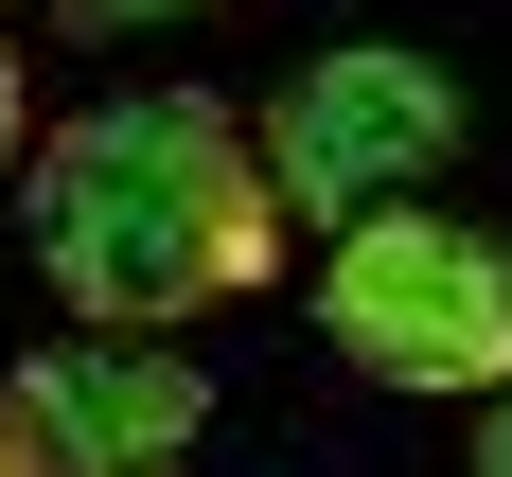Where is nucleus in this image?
Instances as JSON below:
<instances>
[{
  "label": "nucleus",
  "mask_w": 512,
  "mask_h": 477,
  "mask_svg": "<svg viewBox=\"0 0 512 477\" xmlns=\"http://www.w3.org/2000/svg\"><path fill=\"white\" fill-rule=\"evenodd\" d=\"M265 159H283V212H318V230H354V212H407L442 159H460V71L442 53H318L301 89H283V124H265Z\"/></svg>",
  "instance_id": "nucleus-3"
},
{
  "label": "nucleus",
  "mask_w": 512,
  "mask_h": 477,
  "mask_svg": "<svg viewBox=\"0 0 512 477\" xmlns=\"http://www.w3.org/2000/svg\"><path fill=\"white\" fill-rule=\"evenodd\" d=\"M0 159H18V53H0Z\"/></svg>",
  "instance_id": "nucleus-7"
},
{
  "label": "nucleus",
  "mask_w": 512,
  "mask_h": 477,
  "mask_svg": "<svg viewBox=\"0 0 512 477\" xmlns=\"http://www.w3.org/2000/svg\"><path fill=\"white\" fill-rule=\"evenodd\" d=\"M318 336L371 371V389H424V407H460V389H512V248L477 212H354L336 265H318Z\"/></svg>",
  "instance_id": "nucleus-2"
},
{
  "label": "nucleus",
  "mask_w": 512,
  "mask_h": 477,
  "mask_svg": "<svg viewBox=\"0 0 512 477\" xmlns=\"http://www.w3.org/2000/svg\"><path fill=\"white\" fill-rule=\"evenodd\" d=\"M36 283L71 318L248 301V283H283V159L212 89H142V106L53 124V159H36Z\"/></svg>",
  "instance_id": "nucleus-1"
},
{
  "label": "nucleus",
  "mask_w": 512,
  "mask_h": 477,
  "mask_svg": "<svg viewBox=\"0 0 512 477\" xmlns=\"http://www.w3.org/2000/svg\"><path fill=\"white\" fill-rule=\"evenodd\" d=\"M71 36H124V18H212V0H53Z\"/></svg>",
  "instance_id": "nucleus-5"
},
{
  "label": "nucleus",
  "mask_w": 512,
  "mask_h": 477,
  "mask_svg": "<svg viewBox=\"0 0 512 477\" xmlns=\"http://www.w3.org/2000/svg\"><path fill=\"white\" fill-rule=\"evenodd\" d=\"M477 477H512V389H495V407H477Z\"/></svg>",
  "instance_id": "nucleus-6"
},
{
  "label": "nucleus",
  "mask_w": 512,
  "mask_h": 477,
  "mask_svg": "<svg viewBox=\"0 0 512 477\" xmlns=\"http://www.w3.org/2000/svg\"><path fill=\"white\" fill-rule=\"evenodd\" d=\"M0 477H36V460H18V424H0Z\"/></svg>",
  "instance_id": "nucleus-8"
},
{
  "label": "nucleus",
  "mask_w": 512,
  "mask_h": 477,
  "mask_svg": "<svg viewBox=\"0 0 512 477\" xmlns=\"http://www.w3.org/2000/svg\"><path fill=\"white\" fill-rule=\"evenodd\" d=\"M0 424H18L36 477H195L212 389L159 354V318H89V336H53V354L0 371Z\"/></svg>",
  "instance_id": "nucleus-4"
}]
</instances>
